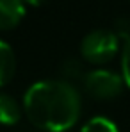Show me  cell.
Wrapping results in <instances>:
<instances>
[{
  "mask_svg": "<svg viewBox=\"0 0 130 132\" xmlns=\"http://www.w3.org/2000/svg\"><path fill=\"white\" fill-rule=\"evenodd\" d=\"M23 111L34 127L46 132H64L80 118V93L66 80H39L25 93Z\"/></svg>",
  "mask_w": 130,
  "mask_h": 132,
  "instance_id": "cell-1",
  "label": "cell"
},
{
  "mask_svg": "<svg viewBox=\"0 0 130 132\" xmlns=\"http://www.w3.org/2000/svg\"><path fill=\"white\" fill-rule=\"evenodd\" d=\"M119 50V38L114 30L96 29L84 36L80 43V54L91 64H105L114 59Z\"/></svg>",
  "mask_w": 130,
  "mask_h": 132,
  "instance_id": "cell-2",
  "label": "cell"
},
{
  "mask_svg": "<svg viewBox=\"0 0 130 132\" xmlns=\"http://www.w3.org/2000/svg\"><path fill=\"white\" fill-rule=\"evenodd\" d=\"M123 75H118L110 70H93L84 79V89L91 98L96 100H112L119 96L125 88Z\"/></svg>",
  "mask_w": 130,
  "mask_h": 132,
  "instance_id": "cell-3",
  "label": "cell"
},
{
  "mask_svg": "<svg viewBox=\"0 0 130 132\" xmlns=\"http://www.w3.org/2000/svg\"><path fill=\"white\" fill-rule=\"evenodd\" d=\"M25 16L23 0H0V30L14 29Z\"/></svg>",
  "mask_w": 130,
  "mask_h": 132,
  "instance_id": "cell-4",
  "label": "cell"
},
{
  "mask_svg": "<svg viewBox=\"0 0 130 132\" xmlns=\"http://www.w3.org/2000/svg\"><path fill=\"white\" fill-rule=\"evenodd\" d=\"M23 104L14 96L0 91V123L2 125H16L23 116Z\"/></svg>",
  "mask_w": 130,
  "mask_h": 132,
  "instance_id": "cell-5",
  "label": "cell"
},
{
  "mask_svg": "<svg viewBox=\"0 0 130 132\" xmlns=\"http://www.w3.org/2000/svg\"><path fill=\"white\" fill-rule=\"evenodd\" d=\"M16 71V55L11 45L0 39V88L11 82Z\"/></svg>",
  "mask_w": 130,
  "mask_h": 132,
  "instance_id": "cell-6",
  "label": "cell"
},
{
  "mask_svg": "<svg viewBox=\"0 0 130 132\" xmlns=\"http://www.w3.org/2000/svg\"><path fill=\"white\" fill-rule=\"evenodd\" d=\"M61 73H63V77H64L63 80L70 82V84H73L75 80H82V82H84V79H86V75H87V73H84L82 64H80L79 61H75V59H68L64 64H63Z\"/></svg>",
  "mask_w": 130,
  "mask_h": 132,
  "instance_id": "cell-7",
  "label": "cell"
},
{
  "mask_svg": "<svg viewBox=\"0 0 130 132\" xmlns=\"http://www.w3.org/2000/svg\"><path fill=\"white\" fill-rule=\"evenodd\" d=\"M80 132H119V130H118L116 123L110 121L109 118L96 116V118H91L89 121H86Z\"/></svg>",
  "mask_w": 130,
  "mask_h": 132,
  "instance_id": "cell-8",
  "label": "cell"
},
{
  "mask_svg": "<svg viewBox=\"0 0 130 132\" xmlns=\"http://www.w3.org/2000/svg\"><path fill=\"white\" fill-rule=\"evenodd\" d=\"M121 75L127 88H130V38L125 41L123 52H121Z\"/></svg>",
  "mask_w": 130,
  "mask_h": 132,
  "instance_id": "cell-9",
  "label": "cell"
},
{
  "mask_svg": "<svg viewBox=\"0 0 130 132\" xmlns=\"http://www.w3.org/2000/svg\"><path fill=\"white\" fill-rule=\"evenodd\" d=\"M116 36L118 38H123L125 41L130 38V20H127V18H121V20H118L116 22Z\"/></svg>",
  "mask_w": 130,
  "mask_h": 132,
  "instance_id": "cell-10",
  "label": "cell"
},
{
  "mask_svg": "<svg viewBox=\"0 0 130 132\" xmlns=\"http://www.w3.org/2000/svg\"><path fill=\"white\" fill-rule=\"evenodd\" d=\"M25 4H29V5H41V4H45L46 0H23Z\"/></svg>",
  "mask_w": 130,
  "mask_h": 132,
  "instance_id": "cell-11",
  "label": "cell"
}]
</instances>
